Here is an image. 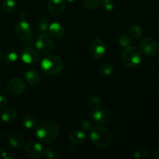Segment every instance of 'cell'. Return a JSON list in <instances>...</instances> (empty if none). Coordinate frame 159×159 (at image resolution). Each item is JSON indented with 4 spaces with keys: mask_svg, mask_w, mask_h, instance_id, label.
Returning <instances> with one entry per match:
<instances>
[{
    "mask_svg": "<svg viewBox=\"0 0 159 159\" xmlns=\"http://www.w3.org/2000/svg\"><path fill=\"white\" fill-rule=\"evenodd\" d=\"M60 127L53 122H43L37 124L35 133L37 139L43 143L55 141L60 134Z\"/></svg>",
    "mask_w": 159,
    "mask_h": 159,
    "instance_id": "cell-1",
    "label": "cell"
},
{
    "mask_svg": "<svg viewBox=\"0 0 159 159\" xmlns=\"http://www.w3.org/2000/svg\"><path fill=\"white\" fill-rule=\"evenodd\" d=\"M40 68L45 75L53 76L61 72L64 68L63 60L55 54H49L40 62Z\"/></svg>",
    "mask_w": 159,
    "mask_h": 159,
    "instance_id": "cell-2",
    "label": "cell"
},
{
    "mask_svg": "<svg viewBox=\"0 0 159 159\" xmlns=\"http://www.w3.org/2000/svg\"><path fill=\"white\" fill-rule=\"evenodd\" d=\"M90 141L96 147L105 148L111 142V134L109 130L102 126H96L90 130Z\"/></svg>",
    "mask_w": 159,
    "mask_h": 159,
    "instance_id": "cell-3",
    "label": "cell"
},
{
    "mask_svg": "<svg viewBox=\"0 0 159 159\" xmlns=\"http://www.w3.org/2000/svg\"><path fill=\"white\" fill-rule=\"evenodd\" d=\"M121 61L125 66L134 68L141 61V52L136 47L129 46L124 48L121 54Z\"/></svg>",
    "mask_w": 159,
    "mask_h": 159,
    "instance_id": "cell-4",
    "label": "cell"
},
{
    "mask_svg": "<svg viewBox=\"0 0 159 159\" xmlns=\"http://www.w3.org/2000/svg\"><path fill=\"white\" fill-rule=\"evenodd\" d=\"M36 48L42 54H50L54 49V43L52 39L46 34H40L36 40Z\"/></svg>",
    "mask_w": 159,
    "mask_h": 159,
    "instance_id": "cell-5",
    "label": "cell"
},
{
    "mask_svg": "<svg viewBox=\"0 0 159 159\" xmlns=\"http://www.w3.org/2000/svg\"><path fill=\"white\" fill-rule=\"evenodd\" d=\"M44 147L38 141L27 143L23 148L25 155L30 158H40L44 155Z\"/></svg>",
    "mask_w": 159,
    "mask_h": 159,
    "instance_id": "cell-6",
    "label": "cell"
},
{
    "mask_svg": "<svg viewBox=\"0 0 159 159\" xmlns=\"http://www.w3.org/2000/svg\"><path fill=\"white\" fill-rule=\"evenodd\" d=\"M140 51L144 55L152 57L158 53L159 45L155 39L146 37L143 39L140 43Z\"/></svg>",
    "mask_w": 159,
    "mask_h": 159,
    "instance_id": "cell-7",
    "label": "cell"
},
{
    "mask_svg": "<svg viewBox=\"0 0 159 159\" xmlns=\"http://www.w3.org/2000/svg\"><path fill=\"white\" fill-rule=\"evenodd\" d=\"M21 58L24 63L27 65H34L40 61V52L31 47H26L21 51Z\"/></svg>",
    "mask_w": 159,
    "mask_h": 159,
    "instance_id": "cell-8",
    "label": "cell"
},
{
    "mask_svg": "<svg viewBox=\"0 0 159 159\" xmlns=\"http://www.w3.org/2000/svg\"><path fill=\"white\" fill-rule=\"evenodd\" d=\"M15 33L16 37L23 41H26L30 37L32 34V29L29 23L25 20L19 22L15 27Z\"/></svg>",
    "mask_w": 159,
    "mask_h": 159,
    "instance_id": "cell-9",
    "label": "cell"
},
{
    "mask_svg": "<svg viewBox=\"0 0 159 159\" xmlns=\"http://www.w3.org/2000/svg\"><path fill=\"white\" fill-rule=\"evenodd\" d=\"M89 116L95 123L99 124H107L111 120V113L107 109L92 110L89 113Z\"/></svg>",
    "mask_w": 159,
    "mask_h": 159,
    "instance_id": "cell-10",
    "label": "cell"
},
{
    "mask_svg": "<svg viewBox=\"0 0 159 159\" xmlns=\"http://www.w3.org/2000/svg\"><path fill=\"white\" fill-rule=\"evenodd\" d=\"M89 52L92 57H94L95 59L102 58L106 53L105 43L99 38L95 39L90 44Z\"/></svg>",
    "mask_w": 159,
    "mask_h": 159,
    "instance_id": "cell-11",
    "label": "cell"
},
{
    "mask_svg": "<svg viewBox=\"0 0 159 159\" xmlns=\"http://www.w3.org/2000/svg\"><path fill=\"white\" fill-rule=\"evenodd\" d=\"M8 91L12 95L18 96L22 94L26 89V85L23 80L19 78L12 79L7 84Z\"/></svg>",
    "mask_w": 159,
    "mask_h": 159,
    "instance_id": "cell-12",
    "label": "cell"
},
{
    "mask_svg": "<svg viewBox=\"0 0 159 159\" xmlns=\"http://www.w3.org/2000/svg\"><path fill=\"white\" fill-rule=\"evenodd\" d=\"M66 8L65 0H49L48 2V9L51 14L59 16L63 13Z\"/></svg>",
    "mask_w": 159,
    "mask_h": 159,
    "instance_id": "cell-13",
    "label": "cell"
},
{
    "mask_svg": "<svg viewBox=\"0 0 159 159\" xmlns=\"http://www.w3.org/2000/svg\"><path fill=\"white\" fill-rule=\"evenodd\" d=\"M48 32L52 37L55 39H59L63 37L65 29H64V26L58 22H53L49 25Z\"/></svg>",
    "mask_w": 159,
    "mask_h": 159,
    "instance_id": "cell-14",
    "label": "cell"
},
{
    "mask_svg": "<svg viewBox=\"0 0 159 159\" xmlns=\"http://www.w3.org/2000/svg\"><path fill=\"white\" fill-rule=\"evenodd\" d=\"M24 77L28 83H30V85H36L40 81L41 75H40V71L37 70L30 69L24 73Z\"/></svg>",
    "mask_w": 159,
    "mask_h": 159,
    "instance_id": "cell-15",
    "label": "cell"
},
{
    "mask_svg": "<svg viewBox=\"0 0 159 159\" xmlns=\"http://www.w3.org/2000/svg\"><path fill=\"white\" fill-rule=\"evenodd\" d=\"M17 116L16 110L14 108H6L3 110L1 113V120L2 122L6 123V124H10L12 123L16 120Z\"/></svg>",
    "mask_w": 159,
    "mask_h": 159,
    "instance_id": "cell-16",
    "label": "cell"
},
{
    "mask_svg": "<svg viewBox=\"0 0 159 159\" xmlns=\"http://www.w3.org/2000/svg\"><path fill=\"white\" fill-rule=\"evenodd\" d=\"M9 142L13 149H20L24 144V138L20 134H13L9 138Z\"/></svg>",
    "mask_w": 159,
    "mask_h": 159,
    "instance_id": "cell-17",
    "label": "cell"
},
{
    "mask_svg": "<svg viewBox=\"0 0 159 159\" xmlns=\"http://www.w3.org/2000/svg\"><path fill=\"white\" fill-rule=\"evenodd\" d=\"M86 135L82 130H77L71 132L69 136V139L71 143L75 144H81L85 141Z\"/></svg>",
    "mask_w": 159,
    "mask_h": 159,
    "instance_id": "cell-18",
    "label": "cell"
},
{
    "mask_svg": "<svg viewBox=\"0 0 159 159\" xmlns=\"http://www.w3.org/2000/svg\"><path fill=\"white\" fill-rule=\"evenodd\" d=\"M23 125L27 130H31L37 127V119L34 115L26 114L23 117Z\"/></svg>",
    "mask_w": 159,
    "mask_h": 159,
    "instance_id": "cell-19",
    "label": "cell"
},
{
    "mask_svg": "<svg viewBox=\"0 0 159 159\" xmlns=\"http://www.w3.org/2000/svg\"><path fill=\"white\" fill-rule=\"evenodd\" d=\"M50 22L49 19L46 16H42L38 23V31L40 34H46L48 31Z\"/></svg>",
    "mask_w": 159,
    "mask_h": 159,
    "instance_id": "cell-20",
    "label": "cell"
},
{
    "mask_svg": "<svg viewBox=\"0 0 159 159\" xmlns=\"http://www.w3.org/2000/svg\"><path fill=\"white\" fill-rule=\"evenodd\" d=\"M16 7V0H4L2 5V10L7 13L13 12Z\"/></svg>",
    "mask_w": 159,
    "mask_h": 159,
    "instance_id": "cell-21",
    "label": "cell"
},
{
    "mask_svg": "<svg viewBox=\"0 0 159 159\" xmlns=\"http://www.w3.org/2000/svg\"><path fill=\"white\" fill-rule=\"evenodd\" d=\"M88 104L92 110H96L100 109L101 105H102V101L99 96H93L89 99Z\"/></svg>",
    "mask_w": 159,
    "mask_h": 159,
    "instance_id": "cell-22",
    "label": "cell"
},
{
    "mask_svg": "<svg viewBox=\"0 0 159 159\" xmlns=\"http://www.w3.org/2000/svg\"><path fill=\"white\" fill-rule=\"evenodd\" d=\"M129 34L135 39H140L143 35V30L141 26L138 25H132L129 27Z\"/></svg>",
    "mask_w": 159,
    "mask_h": 159,
    "instance_id": "cell-23",
    "label": "cell"
},
{
    "mask_svg": "<svg viewBox=\"0 0 159 159\" xmlns=\"http://www.w3.org/2000/svg\"><path fill=\"white\" fill-rule=\"evenodd\" d=\"M118 44L120 47L121 48H126L127 47L130 46V44L132 43V40L130 39V37L128 35L125 34H120V35L118 37Z\"/></svg>",
    "mask_w": 159,
    "mask_h": 159,
    "instance_id": "cell-24",
    "label": "cell"
},
{
    "mask_svg": "<svg viewBox=\"0 0 159 159\" xmlns=\"http://www.w3.org/2000/svg\"><path fill=\"white\" fill-rule=\"evenodd\" d=\"M113 67L111 64L104 63L99 66V74L104 76H109L113 73Z\"/></svg>",
    "mask_w": 159,
    "mask_h": 159,
    "instance_id": "cell-25",
    "label": "cell"
},
{
    "mask_svg": "<svg viewBox=\"0 0 159 159\" xmlns=\"http://www.w3.org/2000/svg\"><path fill=\"white\" fill-rule=\"evenodd\" d=\"M102 0H83V6L89 10H93L102 4Z\"/></svg>",
    "mask_w": 159,
    "mask_h": 159,
    "instance_id": "cell-26",
    "label": "cell"
},
{
    "mask_svg": "<svg viewBox=\"0 0 159 159\" xmlns=\"http://www.w3.org/2000/svg\"><path fill=\"white\" fill-rule=\"evenodd\" d=\"M17 59H18V55L15 51H9L5 54V61L7 63H13L16 61Z\"/></svg>",
    "mask_w": 159,
    "mask_h": 159,
    "instance_id": "cell-27",
    "label": "cell"
},
{
    "mask_svg": "<svg viewBox=\"0 0 159 159\" xmlns=\"http://www.w3.org/2000/svg\"><path fill=\"white\" fill-rule=\"evenodd\" d=\"M44 155L46 158L50 159L57 158L58 157V152L54 148H48L44 150Z\"/></svg>",
    "mask_w": 159,
    "mask_h": 159,
    "instance_id": "cell-28",
    "label": "cell"
},
{
    "mask_svg": "<svg viewBox=\"0 0 159 159\" xmlns=\"http://www.w3.org/2000/svg\"><path fill=\"white\" fill-rule=\"evenodd\" d=\"M102 8L108 12H111L115 8V4L113 0H102Z\"/></svg>",
    "mask_w": 159,
    "mask_h": 159,
    "instance_id": "cell-29",
    "label": "cell"
},
{
    "mask_svg": "<svg viewBox=\"0 0 159 159\" xmlns=\"http://www.w3.org/2000/svg\"><path fill=\"white\" fill-rule=\"evenodd\" d=\"M134 157L138 159H144L148 157V151L145 148H139L134 152Z\"/></svg>",
    "mask_w": 159,
    "mask_h": 159,
    "instance_id": "cell-30",
    "label": "cell"
},
{
    "mask_svg": "<svg viewBox=\"0 0 159 159\" xmlns=\"http://www.w3.org/2000/svg\"><path fill=\"white\" fill-rule=\"evenodd\" d=\"M79 127H80L81 130H83L84 132L89 131L92 129V124L88 120H83L79 124Z\"/></svg>",
    "mask_w": 159,
    "mask_h": 159,
    "instance_id": "cell-31",
    "label": "cell"
},
{
    "mask_svg": "<svg viewBox=\"0 0 159 159\" xmlns=\"http://www.w3.org/2000/svg\"><path fill=\"white\" fill-rule=\"evenodd\" d=\"M8 104V99L3 95H0V109L4 108Z\"/></svg>",
    "mask_w": 159,
    "mask_h": 159,
    "instance_id": "cell-32",
    "label": "cell"
},
{
    "mask_svg": "<svg viewBox=\"0 0 159 159\" xmlns=\"http://www.w3.org/2000/svg\"><path fill=\"white\" fill-rule=\"evenodd\" d=\"M6 156H7V153H6V151L3 148H0V158H5V159H6Z\"/></svg>",
    "mask_w": 159,
    "mask_h": 159,
    "instance_id": "cell-33",
    "label": "cell"
},
{
    "mask_svg": "<svg viewBox=\"0 0 159 159\" xmlns=\"http://www.w3.org/2000/svg\"><path fill=\"white\" fill-rule=\"evenodd\" d=\"M154 158L156 159H159V149H157L154 153Z\"/></svg>",
    "mask_w": 159,
    "mask_h": 159,
    "instance_id": "cell-34",
    "label": "cell"
},
{
    "mask_svg": "<svg viewBox=\"0 0 159 159\" xmlns=\"http://www.w3.org/2000/svg\"><path fill=\"white\" fill-rule=\"evenodd\" d=\"M66 1L68 2H75V0H66Z\"/></svg>",
    "mask_w": 159,
    "mask_h": 159,
    "instance_id": "cell-35",
    "label": "cell"
},
{
    "mask_svg": "<svg viewBox=\"0 0 159 159\" xmlns=\"http://www.w3.org/2000/svg\"><path fill=\"white\" fill-rule=\"evenodd\" d=\"M1 61H2V54L1 52H0V62H1Z\"/></svg>",
    "mask_w": 159,
    "mask_h": 159,
    "instance_id": "cell-36",
    "label": "cell"
},
{
    "mask_svg": "<svg viewBox=\"0 0 159 159\" xmlns=\"http://www.w3.org/2000/svg\"><path fill=\"white\" fill-rule=\"evenodd\" d=\"M0 82H1V76H0Z\"/></svg>",
    "mask_w": 159,
    "mask_h": 159,
    "instance_id": "cell-37",
    "label": "cell"
}]
</instances>
